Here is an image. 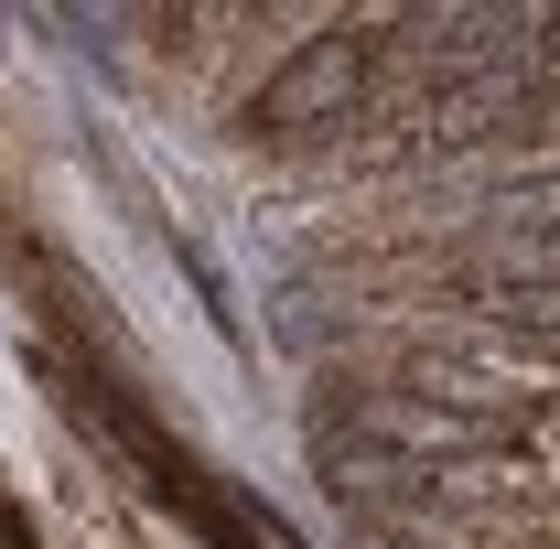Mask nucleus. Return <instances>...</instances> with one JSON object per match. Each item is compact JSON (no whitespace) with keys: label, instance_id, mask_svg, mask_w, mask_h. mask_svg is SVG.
<instances>
[{"label":"nucleus","instance_id":"1","mask_svg":"<svg viewBox=\"0 0 560 549\" xmlns=\"http://www.w3.org/2000/svg\"><path fill=\"white\" fill-rule=\"evenodd\" d=\"M366 33H377V22H335V33H313V44L248 97V130H259V140H291V130H335V119H355V97H366V75H377Z\"/></svg>","mask_w":560,"mask_h":549}]
</instances>
